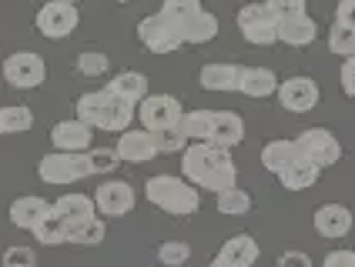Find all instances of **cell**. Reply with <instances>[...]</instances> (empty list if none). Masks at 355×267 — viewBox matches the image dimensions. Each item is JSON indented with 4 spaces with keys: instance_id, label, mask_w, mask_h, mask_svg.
Returning <instances> with one entry per match:
<instances>
[{
    "instance_id": "cell-4",
    "label": "cell",
    "mask_w": 355,
    "mask_h": 267,
    "mask_svg": "<svg viewBox=\"0 0 355 267\" xmlns=\"http://www.w3.org/2000/svg\"><path fill=\"white\" fill-rule=\"evenodd\" d=\"M238 30H241V37L248 44H255V47L278 44V20L268 10V3H245L238 10Z\"/></svg>"
},
{
    "instance_id": "cell-25",
    "label": "cell",
    "mask_w": 355,
    "mask_h": 267,
    "mask_svg": "<svg viewBox=\"0 0 355 267\" xmlns=\"http://www.w3.org/2000/svg\"><path fill=\"white\" fill-rule=\"evenodd\" d=\"M318 174H322V167H315V164L305 160V157H298L292 167H285V171L278 174V181H282L285 191H305V187H312L318 181Z\"/></svg>"
},
{
    "instance_id": "cell-10",
    "label": "cell",
    "mask_w": 355,
    "mask_h": 267,
    "mask_svg": "<svg viewBox=\"0 0 355 267\" xmlns=\"http://www.w3.org/2000/svg\"><path fill=\"white\" fill-rule=\"evenodd\" d=\"M278 104L292 114H305L318 104V84L312 77H288V80H278Z\"/></svg>"
},
{
    "instance_id": "cell-45",
    "label": "cell",
    "mask_w": 355,
    "mask_h": 267,
    "mask_svg": "<svg viewBox=\"0 0 355 267\" xmlns=\"http://www.w3.org/2000/svg\"><path fill=\"white\" fill-rule=\"evenodd\" d=\"M208 267H241V264H232L228 257H221V254H218V257H215V261H211Z\"/></svg>"
},
{
    "instance_id": "cell-2",
    "label": "cell",
    "mask_w": 355,
    "mask_h": 267,
    "mask_svg": "<svg viewBox=\"0 0 355 267\" xmlns=\"http://www.w3.org/2000/svg\"><path fill=\"white\" fill-rule=\"evenodd\" d=\"M144 197L158 210L175 214V217H188L201 204V194H198L195 184H188L184 177H175V174H155V177H148Z\"/></svg>"
},
{
    "instance_id": "cell-24",
    "label": "cell",
    "mask_w": 355,
    "mask_h": 267,
    "mask_svg": "<svg viewBox=\"0 0 355 267\" xmlns=\"http://www.w3.org/2000/svg\"><path fill=\"white\" fill-rule=\"evenodd\" d=\"M178 34H181L184 44H208V40L218 37V17L211 10H198L195 17L188 20Z\"/></svg>"
},
{
    "instance_id": "cell-9",
    "label": "cell",
    "mask_w": 355,
    "mask_h": 267,
    "mask_svg": "<svg viewBox=\"0 0 355 267\" xmlns=\"http://www.w3.org/2000/svg\"><path fill=\"white\" fill-rule=\"evenodd\" d=\"M181 104H178L171 94H151L141 100L138 117L144 124V131H161V127H175L181 124Z\"/></svg>"
},
{
    "instance_id": "cell-37",
    "label": "cell",
    "mask_w": 355,
    "mask_h": 267,
    "mask_svg": "<svg viewBox=\"0 0 355 267\" xmlns=\"http://www.w3.org/2000/svg\"><path fill=\"white\" fill-rule=\"evenodd\" d=\"M78 71L84 77H104L107 74V57L101 50H84L78 57Z\"/></svg>"
},
{
    "instance_id": "cell-8",
    "label": "cell",
    "mask_w": 355,
    "mask_h": 267,
    "mask_svg": "<svg viewBox=\"0 0 355 267\" xmlns=\"http://www.w3.org/2000/svg\"><path fill=\"white\" fill-rule=\"evenodd\" d=\"M44 77H47V67H44V60H40L37 54H31V50H17V54H10V57L3 60V80H7L10 87H17V91L40 87Z\"/></svg>"
},
{
    "instance_id": "cell-32",
    "label": "cell",
    "mask_w": 355,
    "mask_h": 267,
    "mask_svg": "<svg viewBox=\"0 0 355 267\" xmlns=\"http://www.w3.org/2000/svg\"><path fill=\"white\" fill-rule=\"evenodd\" d=\"M198 10H205V7H201V0H164L158 14H164V17L171 20L178 30H181V27H184L188 20L195 17Z\"/></svg>"
},
{
    "instance_id": "cell-34",
    "label": "cell",
    "mask_w": 355,
    "mask_h": 267,
    "mask_svg": "<svg viewBox=\"0 0 355 267\" xmlns=\"http://www.w3.org/2000/svg\"><path fill=\"white\" fill-rule=\"evenodd\" d=\"M211 114H215V111L181 114V131L188 134V140H208V134H211Z\"/></svg>"
},
{
    "instance_id": "cell-47",
    "label": "cell",
    "mask_w": 355,
    "mask_h": 267,
    "mask_svg": "<svg viewBox=\"0 0 355 267\" xmlns=\"http://www.w3.org/2000/svg\"><path fill=\"white\" fill-rule=\"evenodd\" d=\"M67 3H78V0H67Z\"/></svg>"
},
{
    "instance_id": "cell-6",
    "label": "cell",
    "mask_w": 355,
    "mask_h": 267,
    "mask_svg": "<svg viewBox=\"0 0 355 267\" xmlns=\"http://www.w3.org/2000/svg\"><path fill=\"white\" fill-rule=\"evenodd\" d=\"M295 144H298V154H302L305 160H312L315 167H332V164H338V157H342L338 137L332 131H325V127L302 131L295 137Z\"/></svg>"
},
{
    "instance_id": "cell-5",
    "label": "cell",
    "mask_w": 355,
    "mask_h": 267,
    "mask_svg": "<svg viewBox=\"0 0 355 267\" xmlns=\"http://www.w3.org/2000/svg\"><path fill=\"white\" fill-rule=\"evenodd\" d=\"M37 34L51 40H64L71 37L74 30H78L80 24V14H78V3H67V0H51V3H44L37 10Z\"/></svg>"
},
{
    "instance_id": "cell-29",
    "label": "cell",
    "mask_w": 355,
    "mask_h": 267,
    "mask_svg": "<svg viewBox=\"0 0 355 267\" xmlns=\"http://www.w3.org/2000/svg\"><path fill=\"white\" fill-rule=\"evenodd\" d=\"M78 120L87 127H101L104 120V91H91V94L78 97Z\"/></svg>"
},
{
    "instance_id": "cell-43",
    "label": "cell",
    "mask_w": 355,
    "mask_h": 267,
    "mask_svg": "<svg viewBox=\"0 0 355 267\" xmlns=\"http://www.w3.org/2000/svg\"><path fill=\"white\" fill-rule=\"evenodd\" d=\"M342 91L355 97V57H345V64H342Z\"/></svg>"
},
{
    "instance_id": "cell-39",
    "label": "cell",
    "mask_w": 355,
    "mask_h": 267,
    "mask_svg": "<svg viewBox=\"0 0 355 267\" xmlns=\"http://www.w3.org/2000/svg\"><path fill=\"white\" fill-rule=\"evenodd\" d=\"M268 10L275 14V20H285V17H298L305 14V0H265Z\"/></svg>"
},
{
    "instance_id": "cell-7",
    "label": "cell",
    "mask_w": 355,
    "mask_h": 267,
    "mask_svg": "<svg viewBox=\"0 0 355 267\" xmlns=\"http://www.w3.org/2000/svg\"><path fill=\"white\" fill-rule=\"evenodd\" d=\"M138 40L151 54H175L184 47V40L178 34V27L164 14H151L138 24Z\"/></svg>"
},
{
    "instance_id": "cell-31",
    "label": "cell",
    "mask_w": 355,
    "mask_h": 267,
    "mask_svg": "<svg viewBox=\"0 0 355 267\" xmlns=\"http://www.w3.org/2000/svg\"><path fill=\"white\" fill-rule=\"evenodd\" d=\"M151 140H155V151L158 154H178V151L184 154V147H188V134L181 131V124L151 131Z\"/></svg>"
},
{
    "instance_id": "cell-38",
    "label": "cell",
    "mask_w": 355,
    "mask_h": 267,
    "mask_svg": "<svg viewBox=\"0 0 355 267\" xmlns=\"http://www.w3.org/2000/svg\"><path fill=\"white\" fill-rule=\"evenodd\" d=\"M87 157H91V167H94V174H111L121 164L118 151H111V147H98V151H91Z\"/></svg>"
},
{
    "instance_id": "cell-42",
    "label": "cell",
    "mask_w": 355,
    "mask_h": 267,
    "mask_svg": "<svg viewBox=\"0 0 355 267\" xmlns=\"http://www.w3.org/2000/svg\"><path fill=\"white\" fill-rule=\"evenodd\" d=\"M278 267H312V261H309V254H302V250H285V254L278 257Z\"/></svg>"
},
{
    "instance_id": "cell-15",
    "label": "cell",
    "mask_w": 355,
    "mask_h": 267,
    "mask_svg": "<svg viewBox=\"0 0 355 267\" xmlns=\"http://www.w3.org/2000/svg\"><path fill=\"white\" fill-rule=\"evenodd\" d=\"M278 91V77L268 67H241V80H238V94L252 97V100H265Z\"/></svg>"
},
{
    "instance_id": "cell-23",
    "label": "cell",
    "mask_w": 355,
    "mask_h": 267,
    "mask_svg": "<svg viewBox=\"0 0 355 267\" xmlns=\"http://www.w3.org/2000/svg\"><path fill=\"white\" fill-rule=\"evenodd\" d=\"M104 91L124 97V100H131V104H141V100L148 97V77L141 74V71H121L114 80H107Z\"/></svg>"
},
{
    "instance_id": "cell-16",
    "label": "cell",
    "mask_w": 355,
    "mask_h": 267,
    "mask_svg": "<svg viewBox=\"0 0 355 267\" xmlns=\"http://www.w3.org/2000/svg\"><path fill=\"white\" fill-rule=\"evenodd\" d=\"M118 157L121 160H128V164H144V160H151L155 157V140H151V131H128L121 134V140H118Z\"/></svg>"
},
{
    "instance_id": "cell-12",
    "label": "cell",
    "mask_w": 355,
    "mask_h": 267,
    "mask_svg": "<svg viewBox=\"0 0 355 267\" xmlns=\"http://www.w3.org/2000/svg\"><path fill=\"white\" fill-rule=\"evenodd\" d=\"M245 140V120L235 111H215L211 114V134H208V144L232 151Z\"/></svg>"
},
{
    "instance_id": "cell-44",
    "label": "cell",
    "mask_w": 355,
    "mask_h": 267,
    "mask_svg": "<svg viewBox=\"0 0 355 267\" xmlns=\"http://www.w3.org/2000/svg\"><path fill=\"white\" fill-rule=\"evenodd\" d=\"M336 24H345V27H355V0H342L336 10Z\"/></svg>"
},
{
    "instance_id": "cell-27",
    "label": "cell",
    "mask_w": 355,
    "mask_h": 267,
    "mask_svg": "<svg viewBox=\"0 0 355 267\" xmlns=\"http://www.w3.org/2000/svg\"><path fill=\"white\" fill-rule=\"evenodd\" d=\"M31 234H34V241H40L44 248L67 244V224H64V217H60V214H54V208H51V214H47V217H44Z\"/></svg>"
},
{
    "instance_id": "cell-36",
    "label": "cell",
    "mask_w": 355,
    "mask_h": 267,
    "mask_svg": "<svg viewBox=\"0 0 355 267\" xmlns=\"http://www.w3.org/2000/svg\"><path fill=\"white\" fill-rule=\"evenodd\" d=\"M188 257H191V248H188L184 241H164L158 248V261L164 267H181Z\"/></svg>"
},
{
    "instance_id": "cell-14",
    "label": "cell",
    "mask_w": 355,
    "mask_h": 267,
    "mask_svg": "<svg viewBox=\"0 0 355 267\" xmlns=\"http://www.w3.org/2000/svg\"><path fill=\"white\" fill-rule=\"evenodd\" d=\"M315 230L329 241H338L352 230V210L345 204H322L315 210Z\"/></svg>"
},
{
    "instance_id": "cell-22",
    "label": "cell",
    "mask_w": 355,
    "mask_h": 267,
    "mask_svg": "<svg viewBox=\"0 0 355 267\" xmlns=\"http://www.w3.org/2000/svg\"><path fill=\"white\" fill-rule=\"evenodd\" d=\"M298 157V144L295 140H268L265 147H261V167L272 174H282L285 167H292Z\"/></svg>"
},
{
    "instance_id": "cell-3",
    "label": "cell",
    "mask_w": 355,
    "mask_h": 267,
    "mask_svg": "<svg viewBox=\"0 0 355 267\" xmlns=\"http://www.w3.org/2000/svg\"><path fill=\"white\" fill-rule=\"evenodd\" d=\"M91 157L87 154H67V151H54L44 154L37 164V177L44 184H78L84 177H91Z\"/></svg>"
},
{
    "instance_id": "cell-33",
    "label": "cell",
    "mask_w": 355,
    "mask_h": 267,
    "mask_svg": "<svg viewBox=\"0 0 355 267\" xmlns=\"http://www.w3.org/2000/svg\"><path fill=\"white\" fill-rule=\"evenodd\" d=\"M218 210L228 214V217H245L252 210V197L241 191V187H228V191L218 194Z\"/></svg>"
},
{
    "instance_id": "cell-21",
    "label": "cell",
    "mask_w": 355,
    "mask_h": 267,
    "mask_svg": "<svg viewBox=\"0 0 355 267\" xmlns=\"http://www.w3.org/2000/svg\"><path fill=\"white\" fill-rule=\"evenodd\" d=\"M241 67L238 64H205L201 67V87L205 91H238Z\"/></svg>"
},
{
    "instance_id": "cell-41",
    "label": "cell",
    "mask_w": 355,
    "mask_h": 267,
    "mask_svg": "<svg viewBox=\"0 0 355 267\" xmlns=\"http://www.w3.org/2000/svg\"><path fill=\"white\" fill-rule=\"evenodd\" d=\"M322 267H355V250H329L325 254V261H322Z\"/></svg>"
},
{
    "instance_id": "cell-11",
    "label": "cell",
    "mask_w": 355,
    "mask_h": 267,
    "mask_svg": "<svg viewBox=\"0 0 355 267\" xmlns=\"http://www.w3.org/2000/svg\"><path fill=\"white\" fill-rule=\"evenodd\" d=\"M94 208L104 217H124L135 208V187L128 181H104L94 194Z\"/></svg>"
},
{
    "instance_id": "cell-35",
    "label": "cell",
    "mask_w": 355,
    "mask_h": 267,
    "mask_svg": "<svg viewBox=\"0 0 355 267\" xmlns=\"http://www.w3.org/2000/svg\"><path fill=\"white\" fill-rule=\"evenodd\" d=\"M329 50L338 57H355V27L336 24L332 34H329Z\"/></svg>"
},
{
    "instance_id": "cell-18",
    "label": "cell",
    "mask_w": 355,
    "mask_h": 267,
    "mask_svg": "<svg viewBox=\"0 0 355 267\" xmlns=\"http://www.w3.org/2000/svg\"><path fill=\"white\" fill-rule=\"evenodd\" d=\"M131 120H135V104L118 94H111V91H104V120H101V131L124 134L131 127Z\"/></svg>"
},
{
    "instance_id": "cell-30",
    "label": "cell",
    "mask_w": 355,
    "mask_h": 267,
    "mask_svg": "<svg viewBox=\"0 0 355 267\" xmlns=\"http://www.w3.org/2000/svg\"><path fill=\"white\" fill-rule=\"evenodd\" d=\"M34 127L31 107H0V134H24Z\"/></svg>"
},
{
    "instance_id": "cell-19",
    "label": "cell",
    "mask_w": 355,
    "mask_h": 267,
    "mask_svg": "<svg viewBox=\"0 0 355 267\" xmlns=\"http://www.w3.org/2000/svg\"><path fill=\"white\" fill-rule=\"evenodd\" d=\"M51 208H54V214L64 217V224H67V228L91 221V217H94V210H98L94 208V197H87V194H64V197H58Z\"/></svg>"
},
{
    "instance_id": "cell-28",
    "label": "cell",
    "mask_w": 355,
    "mask_h": 267,
    "mask_svg": "<svg viewBox=\"0 0 355 267\" xmlns=\"http://www.w3.org/2000/svg\"><path fill=\"white\" fill-rule=\"evenodd\" d=\"M104 221L98 217H91V221H84V224H74V228H67V244H80V248H94L104 241Z\"/></svg>"
},
{
    "instance_id": "cell-17",
    "label": "cell",
    "mask_w": 355,
    "mask_h": 267,
    "mask_svg": "<svg viewBox=\"0 0 355 267\" xmlns=\"http://www.w3.org/2000/svg\"><path fill=\"white\" fill-rule=\"evenodd\" d=\"M315 37H318V24L309 14L278 20V40L288 44V47H309Z\"/></svg>"
},
{
    "instance_id": "cell-26",
    "label": "cell",
    "mask_w": 355,
    "mask_h": 267,
    "mask_svg": "<svg viewBox=\"0 0 355 267\" xmlns=\"http://www.w3.org/2000/svg\"><path fill=\"white\" fill-rule=\"evenodd\" d=\"M221 257H228L232 264H241V267H252L258 261V241L252 234H235L232 241H225L221 248Z\"/></svg>"
},
{
    "instance_id": "cell-13",
    "label": "cell",
    "mask_w": 355,
    "mask_h": 267,
    "mask_svg": "<svg viewBox=\"0 0 355 267\" xmlns=\"http://www.w3.org/2000/svg\"><path fill=\"white\" fill-rule=\"evenodd\" d=\"M91 131H94V127L80 124L78 117H74V120H60V124H54L51 140H54V147H58V151L84 154L87 147H91Z\"/></svg>"
},
{
    "instance_id": "cell-46",
    "label": "cell",
    "mask_w": 355,
    "mask_h": 267,
    "mask_svg": "<svg viewBox=\"0 0 355 267\" xmlns=\"http://www.w3.org/2000/svg\"><path fill=\"white\" fill-rule=\"evenodd\" d=\"M118 3H131V0H118Z\"/></svg>"
},
{
    "instance_id": "cell-20",
    "label": "cell",
    "mask_w": 355,
    "mask_h": 267,
    "mask_svg": "<svg viewBox=\"0 0 355 267\" xmlns=\"http://www.w3.org/2000/svg\"><path fill=\"white\" fill-rule=\"evenodd\" d=\"M47 214H51V204L44 197H17L10 204V224L24 230H34Z\"/></svg>"
},
{
    "instance_id": "cell-1",
    "label": "cell",
    "mask_w": 355,
    "mask_h": 267,
    "mask_svg": "<svg viewBox=\"0 0 355 267\" xmlns=\"http://www.w3.org/2000/svg\"><path fill=\"white\" fill-rule=\"evenodd\" d=\"M181 177L201 191L221 194L228 187H238V167L232 164V151L215 147L208 140H195L181 154Z\"/></svg>"
},
{
    "instance_id": "cell-40",
    "label": "cell",
    "mask_w": 355,
    "mask_h": 267,
    "mask_svg": "<svg viewBox=\"0 0 355 267\" xmlns=\"http://www.w3.org/2000/svg\"><path fill=\"white\" fill-rule=\"evenodd\" d=\"M3 267H37V257L31 248H7L3 250Z\"/></svg>"
}]
</instances>
